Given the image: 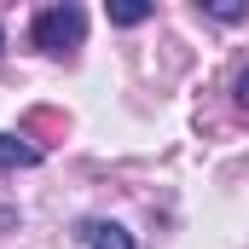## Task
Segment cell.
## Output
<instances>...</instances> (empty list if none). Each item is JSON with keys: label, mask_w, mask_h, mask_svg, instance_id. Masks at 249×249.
<instances>
[{"label": "cell", "mask_w": 249, "mask_h": 249, "mask_svg": "<svg viewBox=\"0 0 249 249\" xmlns=\"http://www.w3.org/2000/svg\"><path fill=\"white\" fill-rule=\"evenodd\" d=\"M81 41H87V12H81L75 0L35 12V47H41L47 58H64V53H75Z\"/></svg>", "instance_id": "obj_1"}, {"label": "cell", "mask_w": 249, "mask_h": 249, "mask_svg": "<svg viewBox=\"0 0 249 249\" xmlns=\"http://www.w3.org/2000/svg\"><path fill=\"white\" fill-rule=\"evenodd\" d=\"M81 244L87 249H133V232L116 220H81Z\"/></svg>", "instance_id": "obj_2"}, {"label": "cell", "mask_w": 249, "mask_h": 249, "mask_svg": "<svg viewBox=\"0 0 249 249\" xmlns=\"http://www.w3.org/2000/svg\"><path fill=\"white\" fill-rule=\"evenodd\" d=\"M0 168H41V151L23 145L18 133H0Z\"/></svg>", "instance_id": "obj_3"}, {"label": "cell", "mask_w": 249, "mask_h": 249, "mask_svg": "<svg viewBox=\"0 0 249 249\" xmlns=\"http://www.w3.org/2000/svg\"><path fill=\"white\" fill-rule=\"evenodd\" d=\"M145 18H151V6H145V0H110V23L133 29V23H145Z\"/></svg>", "instance_id": "obj_4"}, {"label": "cell", "mask_w": 249, "mask_h": 249, "mask_svg": "<svg viewBox=\"0 0 249 249\" xmlns=\"http://www.w3.org/2000/svg\"><path fill=\"white\" fill-rule=\"evenodd\" d=\"M203 12H209V18H220V23L244 18V6H238V0H203Z\"/></svg>", "instance_id": "obj_5"}, {"label": "cell", "mask_w": 249, "mask_h": 249, "mask_svg": "<svg viewBox=\"0 0 249 249\" xmlns=\"http://www.w3.org/2000/svg\"><path fill=\"white\" fill-rule=\"evenodd\" d=\"M232 105H238V110L249 116V64L238 70V81H232Z\"/></svg>", "instance_id": "obj_6"}, {"label": "cell", "mask_w": 249, "mask_h": 249, "mask_svg": "<svg viewBox=\"0 0 249 249\" xmlns=\"http://www.w3.org/2000/svg\"><path fill=\"white\" fill-rule=\"evenodd\" d=\"M0 47H6V29H0Z\"/></svg>", "instance_id": "obj_7"}]
</instances>
